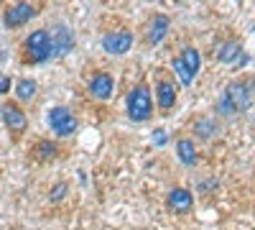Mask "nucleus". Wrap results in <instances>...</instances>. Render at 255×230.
<instances>
[{
	"instance_id": "obj_6",
	"label": "nucleus",
	"mask_w": 255,
	"mask_h": 230,
	"mask_svg": "<svg viewBox=\"0 0 255 230\" xmlns=\"http://www.w3.org/2000/svg\"><path fill=\"white\" fill-rule=\"evenodd\" d=\"M49 38H51V56H64V54H69L74 49V33L64 23L54 26Z\"/></svg>"
},
{
	"instance_id": "obj_11",
	"label": "nucleus",
	"mask_w": 255,
	"mask_h": 230,
	"mask_svg": "<svg viewBox=\"0 0 255 230\" xmlns=\"http://www.w3.org/2000/svg\"><path fill=\"white\" fill-rule=\"evenodd\" d=\"M0 115H3L5 125H8V128H10L13 133H23V131H26L28 118H26V113L20 110L18 105H13V102H5V105L0 108Z\"/></svg>"
},
{
	"instance_id": "obj_16",
	"label": "nucleus",
	"mask_w": 255,
	"mask_h": 230,
	"mask_svg": "<svg viewBox=\"0 0 255 230\" xmlns=\"http://www.w3.org/2000/svg\"><path fill=\"white\" fill-rule=\"evenodd\" d=\"M181 64L189 69V74L191 77H197L199 74V69H202V54H199V49H194V46H186L184 51H181Z\"/></svg>"
},
{
	"instance_id": "obj_12",
	"label": "nucleus",
	"mask_w": 255,
	"mask_h": 230,
	"mask_svg": "<svg viewBox=\"0 0 255 230\" xmlns=\"http://www.w3.org/2000/svg\"><path fill=\"white\" fill-rule=\"evenodd\" d=\"M191 205H194V197H191V192L184 190V187H176V190L168 192V207H171L174 213H189Z\"/></svg>"
},
{
	"instance_id": "obj_20",
	"label": "nucleus",
	"mask_w": 255,
	"mask_h": 230,
	"mask_svg": "<svg viewBox=\"0 0 255 230\" xmlns=\"http://www.w3.org/2000/svg\"><path fill=\"white\" fill-rule=\"evenodd\" d=\"M64 192H67V184H56V190H54L51 200H61V197H64Z\"/></svg>"
},
{
	"instance_id": "obj_4",
	"label": "nucleus",
	"mask_w": 255,
	"mask_h": 230,
	"mask_svg": "<svg viewBox=\"0 0 255 230\" xmlns=\"http://www.w3.org/2000/svg\"><path fill=\"white\" fill-rule=\"evenodd\" d=\"M49 125H51V131L59 136V138H69L74 131H77V118L72 115V110H67L64 105H56L49 110L46 115Z\"/></svg>"
},
{
	"instance_id": "obj_18",
	"label": "nucleus",
	"mask_w": 255,
	"mask_h": 230,
	"mask_svg": "<svg viewBox=\"0 0 255 230\" xmlns=\"http://www.w3.org/2000/svg\"><path fill=\"white\" fill-rule=\"evenodd\" d=\"M171 64H174V69H176V74H179V79H181V85H184V87H189L191 82H194V77H191V74H189V69L181 64V59L176 56V59L171 61Z\"/></svg>"
},
{
	"instance_id": "obj_10",
	"label": "nucleus",
	"mask_w": 255,
	"mask_h": 230,
	"mask_svg": "<svg viewBox=\"0 0 255 230\" xmlns=\"http://www.w3.org/2000/svg\"><path fill=\"white\" fill-rule=\"evenodd\" d=\"M168 26H171V18H168L166 13L153 15L151 23H148V31H145V44H148V46L161 44V41L166 38V33H168Z\"/></svg>"
},
{
	"instance_id": "obj_14",
	"label": "nucleus",
	"mask_w": 255,
	"mask_h": 230,
	"mask_svg": "<svg viewBox=\"0 0 255 230\" xmlns=\"http://www.w3.org/2000/svg\"><path fill=\"white\" fill-rule=\"evenodd\" d=\"M191 125H194V133H197L199 138H204V141H209L212 136H217V133H220V125H217V120H215V118H209V115L197 118Z\"/></svg>"
},
{
	"instance_id": "obj_22",
	"label": "nucleus",
	"mask_w": 255,
	"mask_h": 230,
	"mask_svg": "<svg viewBox=\"0 0 255 230\" xmlns=\"http://www.w3.org/2000/svg\"><path fill=\"white\" fill-rule=\"evenodd\" d=\"M8 85H10V79H8V77H0V92H5Z\"/></svg>"
},
{
	"instance_id": "obj_1",
	"label": "nucleus",
	"mask_w": 255,
	"mask_h": 230,
	"mask_svg": "<svg viewBox=\"0 0 255 230\" xmlns=\"http://www.w3.org/2000/svg\"><path fill=\"white\" fill-rule=\"evenodd\" d=\"M253 100H255V77H243V79H235V82L227 85V90L220 97V108L217 110L222 115L245 113V110H250Z\"/></svg>"
},
{
	"instance_id": "obj_15",
	"label": "nucleus",
	"mask_w": 255,
	"mask_h": 230,
	"mask_svg": "<svg viewBox=\"0 0 255 230\" xmlns=\"http://www.w3.org/2000/svg\"><path fill=\"white\" fill-rule=\"evenodd\" d=\"M176 154H179L184 166H194L197 164V146H194L191 138H179L176 141Z\"/></svg>"
},
{
	"instance_id": "obj_19",
	"label": "nucleus",
	"mask_w": 255,
	"mask_h": 230,
	"mask_svg": "<svg viewBox=\"0 0 255 230\" xmlns=\"http://www.w3.org/2000/svg\"><path fill=\"white\" fill-rule=\"evenodd\" d=\"M54 154H56L54 143H46V141H41V143H38V156L44 159V161H46V159H51Z\"/></svg>"
},
{
	"instance_id": "obj_3",
	"label": "nucleus",
	"mask_w": 255,
	"mask_h": 230,
	"mask_svg": "<svg viewBox=\"0 0 255 230\" xmlns=\"http://www.w3.org/2000/svg\"><path fill=\"white\" fill-rule=\"evenodd\" d=\"M23 49H26V59L31 64H44V61L54 59L51 56V38H49V31H44V28L33 31L23 41Z\"/></svg>"
},
{
	"instance_id": "obj_13",
	"label": "nucleus",
	"mask_w": 255,
	"mask_h": 230,
	"mask_svg": "<svg viewBox=\"0 0 255 230\" xmlns=\"http://www.w3.org/2000/svg\"><path fill=\"white\" fill-rule=\"evenodd\" d=\"M176 87H174V82H168V79H161L158 85H156V100H158V105L161 110H171L176 105Z\"/></svg>"
},
{
	"instance_id": "obj_9",
	"label": "nucleus",
	"mask_w": 255,
	"mask_h": 230,
	"mask_svg": "<svg viewBox=\"0 0 255 230\" xmlns=\"http://www.w3.org/2000/svg\"><path fill=\"white\" fill-rule=\"evenodd\" d=\"M90 95L92 97H97V100H110L113 97V92H115V79H113V74H108V72H97V74H92V79H90Z\"/></svg>"
},
{
	"instance_id": "obj_21",
	"label": "nucleus",
	"mask_w": 255,
	"mask_h": 230,
	"mask_svg": "<svg viewBox=\"0 0 255 230\" xmlns=\"http://www.w3.org/2000/svg\"><path fill=\"white\" fill-rule=\"evenodd\" d=\"M153 143H156V146H163V143H166V133H163V131H156V133H153Z\"/></svg>"
},
{
	"instance_id": "obj_5",
	"label": "nucleus",
	"mask_w": 255,
	"mask_h": 230,
	"mask_svg": "<svg viewBox=\"0 0 255 230\" xmlns=\"http://www.w3.org/2000/svg\"><path fill=\"white\" fill-rule=\"evenodd\" d=\"M130 46H133V33L130 31H113V33L102 36V49L108 54H113V56L128 54Z\"/></svg>"
},
{
	"instance_id": "obj_7",
	"label": "nucleus",
	"mask_w": 255,
	"mask_h": 230,
	"mask_svg": "<svg viewBox=\"0 0 255 230\" xmlns=\"http://www.w3.org/2000/svg\"><path fill=\"white\" fill-rule=\"evenodd\" d=\"M36 13H38V8L31 5V3H15V5L5 8V26L8 28H18V26L28 23Z\"/></svg>"
},
{
	"instance_id": "obj_8",
	"label": "nucleus",
	"mask_w": 255,
	"mask_h": 230,
	"mask_svg": "<svg viewBox=\"0 0 255 230\" xmlns=\"http://www.w3.org/2000/svg\"><path fill=\"white\" fill-rule=\"evenodd\" d=\"M217 59L222 61V64H235V67H240V64H245L248 61V56L243 54V41L240 38H232V41H225V44L220 46V51H217Z\"/></svg>"
},
{
	"instance_id": "obj_2",
	"label": "nucleus",
	"mask_w": 255,
	"mask_h": 230,
	"mask_svg": "<svg viewBox=\"0 0 255 230\" xmlns=\"http://www.w3.org/2000/svg\"><path fill=\"white\" fill-rule=\"evenodd\" d=\"M151 113H153V100H151L148 85L133 87L130 92H128V115H130V120L143 123V120L151 118Z\"/></svg>"
},
{
	"instance_id": "obj_17",
	"label": "nucleus",
	"mask_w": 255,
	"mask_h": 230,
	"mask_svg": "<svg viewBox=\"0 0 255 230\" xmlns=\"http://www.w3.org/2000/svg\"><path fill=\"white\" fill-rule=\"evenodd\" d=\"M15 92H18V97L23 100V102H31L38 90H36V82L33 79H18L15 82Z\"/></svg>"
}]
</instances>
